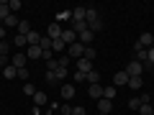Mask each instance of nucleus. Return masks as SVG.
<instances>
[{"label": "nucleus", "mask_w": 154, "mask_h": 115, "mask_svg": "<svg viewBox=\"0 0 154 115\" xmlns=\"http://www.w3.org/2000/svg\"><path fill=\"white\" fill-rule=\"evenodd\" d=\"M141 77H128V87H131V90H141Z\"/></svg>", "instance_id": "26"}, {"label": "nucleus", "mask_w": 154, "mask_h": 115, "mask_svg": "<svg viewBox=\"0 0 154 115\" xmlns=\"http://www.w3.org/2000/svg\"><path fill=\"white\" fill-rule=\"evenodd\" d=\"M59 92H62V100H67V102H69V100L75 97L77 87H75V84H62V87H59Z\"/></svg>", "instance_id": "7"}, {"label": "nucleus", "mask_w": 154, "mask_h": 115, "mask_svg": "<svg viewBox=\"0 0 154 115\" xmlns=\"http://www.w3.org/2000/svg\"><path fill=\"white\" fill-rule=\"evenodd\" d=\"M23 92H26V95H31V97H33V95H36V87H33V84H23Z\"/></svg>", "instance_id": "34"}, {"label": "nucleus", "mask_w": 154, "mask_h": 115, "mask_svg": "<svg viewBox=\"0 0 154 115\" xmlns=\"http://www.w3.org/2000/svg\"><path fill=\"white\" fill-rule=\"evenodd\" d=\"M41 59H44L46 64H49V61H54V51H51V49H41Z\"/></svg>", "instance_id": "28"}, {"label": "nucleus", "mask_w": 154, "mask_h": 115, "mask_svg": "<svg viewBox=\"0 0 154 115\" xmlns=\"http://www.w3.org/2000/svg\"><path fill=\"white\" fill-rule=\"evenodd\" d=\"M31 31H33V28H31V23H28V21H21V23H18V28H16V33H21V36H28Z\"/></svg>", "instance_id": "20"}, {"label": "nucleus", "mask_w": 154, "mask_h": 115, "mask_svg": "<svg viewBox=\"0 0 154 115\" xmlns=\"http://www.w3.org/2000/svg\"><path fill=\"white\" fill-rule=\"evenodd\" d=\"M28 77H31V72L23 66V69H18V79H23V82H28Z\"/></svg>", "instance_id": "32"}, {"label": "nucleus", "mask_w": 154, "mask_h": 115, "mask_svg": "<svg viewBox=\"0 0 154 115\" xmlns=\"http://www.w3.org/2000/svg\"><path fill=\"white\" fill-rule=\"evenodd\" d=\"M139 102H152V97H149V92H141V95H139Z\"/></svg>", "instance_id": "39"}, {"label": "nucleus", "mask_w": 154, "mask_h": 115, "mask_svg": "<svg viewBox=\"0 0 154 115\" xmlns=\"http://www.w3.org/2000/svg\"><path fill=\"white\" fill-rule=\"evenodd\" d=\"M33 115H51V110H41V108H33Z\"/></svg>", "instance_id": "42"}, {"label": "nucleus", "mask_w": 154, "mask_h": 115, "mask_svg": "<svg viewBox=\"0 0 154 115\" xmlns=\"http://www.w3.org/2000/svg\"><path fill=\"white\" fill-rule=\"evenodd\" d=\"M38 46H41V49H51V38H49V36H41Z\"/></svg>", "instance_id": "31"}, {"label": "nucleus", "mask_w": 154, "mask_h": 115, "mask_svg": "<svg viewBox=\"0 0 154 115\" xmlns=\"http://www.w3.org/2000/svg\"><path fill=\"white\" fill-rule=\"evenodd\" d=\"M136 44L141 46V49H152V46H154V36H152V33H141Z\"/></svg>", "instance_id": "8"}, {"label": "nucleus", "mask_w": 154, "mask_h": 115, "mask_svg": "<svg viewBox=\"0 0 154 115\" xmlns=\"http://www.w3.org/2000/svg\"><path fill=\"white\" fill-rule=\"evenodd\" d=\"M139 105H141V102H139V97H131V100H128V108H131V110H139Z\"/></svg>", "instance_id": "38"}, {"label": "nucleus", "mask_w": 154, "mask_h": 115, "mask_svg": "<svg viewBox=\"0 0 154 115\" xmlns=\"http://www.w3.org/2000/svg\"><path fill=\"white\" fill-rule=\"evenodd\" d=\"M85 49H88V46H82L80 41H75L72 46H67V56L77 61V59H82V56H85Z\"/></svg>", "instance_id": "1"}, {"label": "nucleus", "mask_w": 154, "mask_h": 115, "mask_svg": "<svg viewBox=\"0 0 154 115\" xmlns=\"http://www.w3.org/2000/svg\"><path fill=\"white\" fill-rule=\"evenodd\" d=\"M0 69H3V64H0Z\"/></svg>", "instance_id": "46"}, {"label": "nucleus", "mask_w": 154, "mask_h": 115, "mask_svg": "<svg viewBox=\"0 0 154 115\" xmlns=\"http://www.w3.org/2000/svg\"><path fill=\"white\" fill-rule=\"evenodd\" d=\"M62 31H64V28H62L59 23H51V26L46 28V33H44V36H49L51 41H57V38H62Z\"/></svg>", "instance_id": "5"}, {"label": "nucleus", "mask_w": 154, "mask_h": 115, "mask_svg": "<svg viewBox=\"0 0 154 115\" xmlns=\"http://www.w3.org/2000/svg\"><path fill=\"white\" fill-rule=\"evenodd\" d=\"M77 72H82V74H90L93 72V61H88L82 56V59H77Z\"/></svg>", "instance_id": "9"}, {"label": "nucleus", "mask_w": 154, "mask_h": 115, "mask_svg": "<svg viewBox=\"0 0 154 115\" xmlns=\"http://www.w3.org/2000/svg\"><path fill=\"white\" fill-rule=\"evenodd\" d=\"M46 82H49V84L57 82V74H54V72H46Z\"/></svg>", "instance_id": "40"}, {"label": "nucleus", "mask_w": 154, "mask_h": 115, "mask_svg": "<svg viewBox=\"0 0 154 115\" xmlns=\"http://www.w3.org/2000/svg\"><path fill=\"white\" fill-rule=\"evenodd\" d=\"M88 95H90L93 100H100V97H103V87H100V84H90V87H88Z\"/></svg>", "instance_id": "16"}, {"label": "nucleus", "mask_w": 154, "mask_h": 115, "mask_svg": "<svg viewBox=\"0 0 154 115\" xmlns=\"http://www.w3.org/2000/svg\"><path fill=\"white\" fill-rule=\"evenodd\" d=\"M26 51H16V54H11V64L16 66V69H23L26 66Z\"/></svg>", "instance_id": "2"}, {"label": "nucleus", "mask_w": 154, "mask_h": 115, "mask_svg": "<svg viewBox=\"0 0 154 115\" xmlns=\"http://www.w3.org/2000/svg\"><path fill=\"white\" fill-rule=\"evenodd\" d=\"M57 64H59V66H64V69H67V66H69V56H67V54H62L59 59H57Z\"/></svg>", "instance_id": "33"}, {"label": "nucleus", "mask_w": 154, "mask_h": 115, "mask_svg": "<svg viewBox=\"0 0 154 115\" xmlns=\"http://www.w3.org/2000/svg\"><path fill=\"white\" fill-rule=\"evenodd\" d=\"M44 105H49V95L44 90H36V95H33V108H44Z\"/></svg>", "instance_id": "3"}, {"label": "nucleus", "mask_w": 154, "mask_h": 115, "mask_svg": "<svg viewBox=\"0 0 154 115\" xmlns=\"http://www.w3.org/2000/svg\"><path fill=\"white\" fill-rule=\"evenodd\" d=\"M85 21H88V28H90V26H95V23H100L98 10H95V8H88V16H85Z\"/></svg>", "instance_id": "12"}, {"label": "nucleus", "mask_w": 154, "mask_h": 115, "mask_svg": "<svg viewBox=\"0 0 154 115\" xmlns=\"http://www.w3.org/2000/svg\"><path fill=\"white\" fill-rule=\"evenodd\" d=\"M98 110H100V113H105V115H110V110H113V100L100 97V100H98Z\"/></svg>", "instance_id": "11"}, {"label": "nucleus", "mask_w": 154, "mask_h": 115, "mask_svg": "<svg viewBox=\"0 0 154 115\" xmlns=\"http://www.w3.org/2000/svg\"><path fill=\"white\" fill-rule=\"evenodd\" d=\"M113 84H116V90L123 87V84H128V74H126V69H118V72L113 74Z\"/></svg>", "instance_id": "4"}, {"label": "nucleus", "mask_w": 154, "mask_h": 115, "mask_svg": "<svg viewBox=\"0 0 154 115\" xmlns=\"http://www.w3.org/2000/svg\"><path fill=\"white\" fill-rule=\"evenodd\" d=\"M3 77H5V79H16V77H18V69H16L13 64L3 66Z\"/></svg>", "instance_id": "19"}, {"label": "nucleus", "mask_w": 154, "mask_h": 115, "mask_svg": "<svg viewBox=\"0 0 154 115\" xmlns=\"http://www.w3.org/2000/svg\"><path fill=\"white\" fill-rule=\"evenodd\" d=\"M8 16H11V8H8V0H0V18L5 21Z\"/></svg>", "instance_id": "23"}, {"label": "nucleus", "mask_w": 154, "mask_h": 115, "mask_svg": "<svg viewBox=\"0 0 154 115\" xmlns=\"http://www.w3.org/2000/svg\"><path fill=\"white\" fill-rule=\"evenodd\" d=\"M116 92H118L116 87H103V97H105V100H113V97H116Z\"/></svg>", "instance_id": "29"}, {"label": "nucleus", "mask_w": 154, "mask_h": 115, "mask_svg": "<svg viewBox=\"0 0 154 115\" xmlns=\"http://www.w3.org/2000/svg\"><path fill=\"white\" fill-rule=\"evenodd\" d=\"M62 41H64L67 46H72V44L77 41V33L72 31V28H64V31H62Z\"/></svg>", "instance_id": "10"}, {"label": "nucleus", "mask_w": 154, "mask_h": 115, "mask_svg": "<svg viewBox=\"0 0 154 115\" xmlns=\"http://www.w3.org/2000/svg\"><path fill=\"white\" fill-rule=\"evenodd\" d=\"M152 74H154V66H152Z\"/></svg>", "instance_id": "44"}, {"label": "nucleus", "mask_w": 154, "mask_h": 115, "mask_svg": "<svg viewBox=\"0 0 154 115\" xmlns=\"http://www.w3.org/2000/svg\"><path fill=\"white\" fill-rule=\"evenodd\" d=\"M13 49H28V38L21 36V33H16V38H13Z\"/></svg>", "instance_id": "13"}, {"label": "nucleus", "mask_w": 154, "mask_h": 115, "mask_svg": "<svg viewBox=\"0 0 154 115\" xmlns=\"http://www.w3.org/2000/svg\"><path fill=\"white\" fill-rule=\"evenodd\" d=\"M59 113H62V115H72V105H67V102L59 105Z\"/></svg>", "instance_id": "36"}, {"label": "nucleus", "mask_w": 154, "mask_h": 115, "mask_svg": "<svg viewBox=\"0 0 154 115\" xmlns=\"http://www.w3.org/2000/svg\"><path fill=\"white\" fill-rule=\"evenodd\" d=\"M11 49H13V44H8V41H0V56H11Z\"/></svg>", "instance_id": "27"}, {"label": "nucleus", "mask_w": 154, "mask_h": 115, "mask_svg": "<svg viewBox=\"0 0 154 115\" xmlns=\"http://www.w3.org/2000/svg\"><path fill=\"white\" fill-rule=\"evenodd\" d=\"M8 8H11V13H16V10H21V0H8Z\"/></svg>", "instance_id": "30"}, {"label": "nucleus", "mask_w": 154, "mask_h": 115, "mask_svg": "<svg viewBox=\"0 0 154 115\" xmlns=\"http://www.w3.org/2000/svg\"><path fill=\"white\" fill-rule=\"evenodd\" d=\"M88 84H100V72H98V69H93V72L88 74Z\"/></svg>", "instance_id": "24"}, {"label": "nucleus", "mask_w": 154, "mask_h": 115, "mask_svg": "<svg viewBox=\"0 0 154 115\" xmlns=\"http://www.w3.org/2000/svg\"><path fill=\"white\" fill-rule=\"evenodd\" d=\"M98 115H105V113H98Z\"/></svg>", "instance_id": "45"}, {"label": "nucleus", "mask_w": 154, "mask_h": 115, "mask_svg": "<svg viewBox=\"0 0 154 115\" xmlns=\"http://www.w3.org/2000/svg\"><path fill=\"white\" fill-rule=\"evenodd\" d=\"M0 26H3V18H0Z\"/></svg>", "instance_id": "43"}, {"label": "nucleus", "mask_w": 154, "mask_h": 115, "mask_svg": "<svg viewBox=\"0 0 154 115\" xmlns=\"http://www.w3.org/2000/svg\"><path fill=\"white\" fill-rule=\"evenodd\" d=\"M93 36H95V33H93V31L88 28V31H82L80 36H77V41H80L82 46H90V41H93Z\"/></svg>", "instance_id": "14"}, {"label": "nucleus", "mask_w": 154, "mask_h": 115, "mask_svg": "<svg viewBox=\"0 0 154 115\" xmlns=\"http://www.w3.org/2000/svg\"><path fill=\"white\" fill-rule=\"evenodd\" d=\"M72 115H88V113H85V108H80V105H77V108H72Z\"/></svg>", "instance_id": "41"}, {"label": "nucleus", "mask_w": 154, "mask_h": 115, "mask_svg": "<svg viewBox=\"0 0 154 115\" xmlns=\"http://www.w3.org/2000/svg\"><path fill=\"white\" fill-rule=\"evenodd\" d=\"M18 23H21V21L16 18V13H11V16L3 21V28H18Z\"/></svg>", "instance_id": "21"}, {"label": "nucleus", "mask_w": 154, "mask_h": 115, "mask_svg": "<svg viewBox=\"0 0 154 115\" xmlns=\"http://www.w3.org/2000/svg\"><path fill=\"white\" fill-rule=\"evenodd\" d=\"M141 72H144V64H139L136 59L126 66V74H128V77H141Z\"/></svg>", "instance_id": "6"}, {"label": "nucleus", "mask_w": 154, "mask_h": 115, "mask_svg": "<svg viewBox=\"0 0 154 115\" xmlns=\"http://www.w3.org/2000/svg\"><path fill=\"white\" fill-rule=\"evenodd\" d=\"M139 115H154L152 102H144V105H139Z\"/></svg>", "instance_id": "25"}, {"label": "nucleus", "mask_w": 154, "mask_h": 115, "mask_svg": "<svg viewBox=\"0 0 154 115\" xmlns=\"http://www.w3.org/2000/svg\"><path fill=\"white\" fill-rule=\"evenodd\" d=\"M75 82L80 84V82H88V74H82V72H75Z\"/></svg>", "instance_id": "37"}, {"label": "nucleus", "mask_w": 154, "mask_h": 115, "mask_svg": "<svg viewBox=\"0 0 154 115\" xmlns=\"http://www.w3.org/2000/svg\"><path fill=\"white\" fill-rule=\"evenodd\" d=\"M85 59H88V61H95V49H90V46H88V49H85Z\"/></svg>", "instance_id": "35"}, {"label": "nucleus", "mask_w": 154, "mask_h": 115, "mask_svg": "<svg viewBox=\"0 0 154 115\" xmlns=\"http://www.w3.org/2000/svg\"><path fill=\"white\" fill-rule=\"evenodd\" d=\"M26 38H28V46H38V41H41V33H38V31H36V28H33V31H31V33H28V36H26Z\"/></svg>", "instance_id": "22"}, {"label": "nucleus", "mask_w": 154, "mask_h": 115, "mask_svg": "<svg viewBox=\"0 0 154 115\" xmlns=\"http://www.w3.org/2000/svg\"><path fill=\"white\" fill-rule=\"evenodd\" d=\"M51 51H54V54H64V51H67V44L62 41V38H57V41H51Z\"/></svg>", "instance_id": "18"}, {"label": "nucleus", "mask_w": 154, "mask_h": 115, "mask_svg": "<svg viewBox=\"0 0 154 115\" xmlns=\"http://www.w3.org/2000/svg\"><path fill=\"white\" fill-rule=\"evenodd\" d=\"M85 16H88V8H75V10H72V23L85 21Z\"/></svg>", "instance_id": "17"}, {"label": "nucleus", "mask_w": 154, "mask_h": 115, "mask_svg": "<svg viewBox=\"0 0 154 115\" xmlns=\"http://www.w3.org/2000/svg\"><path fill=\"white\" fill-rule=\"evenodd\" d=\"M26 59H41V46H28L26 49Z\"/></svg>", "instance_id": "15"}]
</instances>
